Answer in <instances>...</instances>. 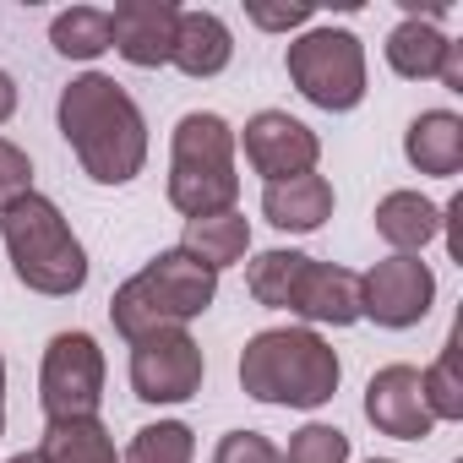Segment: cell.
Segmentation results:
<instances>
[{"label": "cell", "mask_w": 463, "mask_h": 463, "mask_svg": "<svg viewBox=\"0 0 463 463\" xmlns=\"http://www.w3.org/2000/svg\"><path fill=\"white\" fill-rule=\"evenodd\" d=\"M441 207L420 191H387L376 202V235L398 251V257H420V246H430L441 235Z\"/></svg>", "instance_id": "e0dca14e"}, {"label": "cell", "mask_w": 463, "mask_h": 463, "mask_svg": "<svg viewBox=\"0 0 463 463\" xmlns=\"http://www.w3.org/2000/svg\"><path fill=\"white\" fill-rule=\"evenodd\" d=\"M306 268H311L306 251H284V246H279V251H262V257L246 268V289H251L257 306H268V311H289V300H295Z\"/></svg>", "instance_id": "44dd1931"}, {"label": "cell", "mask_w": 463, "mask_h": 463, "mask_svg": "<svg viewBox=\"0 0 463 463\" xmlns=\"http://www.w3.org/2000/svg\"><path fill=\"white\" fill-rule=\"evenodd\" d=\"M50 44L66 61H99L109 50V12L99 6H71L50 23Z\"/></svg>", "instance_id": "7402d4cb"}, {"label": "cell", "mask_w": 463, "mask_h": 463, "mask_svg": "<svg viewBox=\"0 0 463 463\" xmlns=\"http://www.w3.org/2000/svg\"><path fill=\"white\" fill-rule=\"evenodd\" d=\"M229 61H235V33H229V23H223L218 12H180L169 66H180L185 77L207 82V77H218Z\"/></svg>", "instance_id": "5bb4252c"}, {"label": "cell", "mask_w": 463, "mask_h": 463, "mask_svg": "<svg viewBox=\"0 0 463 463\" xmlns=\"http://www.w3.org/2000/svg\"><path fill=\"white\" fill-rule=\"evenodd\" d=\"M180 251H185V257H196L202 268L223 273V268L246 262V251H251V223H246V213H213V218H185Z\"/></svg>", "instance_id": "d6986e66"}, {"label": "cell", "mask_w": 463, "mask_h": 463, "mask_svg": "<svg viewBox=\"0 0 463 463\" xmlns=\"http://www.w3.org/2000/svg\"><path fill=\"white\" fill-rule=\"evenodd\" d=\"M196 458V436L191 425L180 420H158V425H142L131 436V447L120 452V463H191Z\"/></svg>", "instance_id": "cb8c5ba5"}, {"label": "cell", "mask_w": 463, "mask_h": 463, "mask_svg": "<svg viewBox=\"0 0 463 463\" xmlns=\"http://www.w3.org/2000/svg\"><path fill=\"white\" fill-rule=\"evenodd\" d=\"M262 218L284 235H311L333 218V185L322 175H295V180H273L262 185Z\"/></svg>", "instance_id": "9a60e30c"}, {"label": "cell", "mask_w": 463, "mask_h": 463, "mask_svg": "<svg viewBox=\"0 0 463 463\" xmlns=\"http://www.w3.org/2000/svg\"><path fill=\"white\" fill-rule=\"evenodd\" d=\"M0 241H6V257H12V273L33 289V295H50V300H66L88 284V251L82 241L71 235L66 213L28 191L17 196L12 207H0Z\"/></svg>", "instance_id": "3957f363"}, {"label": "cell", "mask_w": 463, "mask_h": 463, "mask_svg": "<svg viewBox=\"0 0 463 463\" xmlns=\"http://www.w3.org/2000/svg\"><path fill=\"white\" fill-rule=\"evenodd\" d=\"M39 463H120V452L99 420H50L39 441Z\"/></svg>", "instance_id": "ffe728a7"}, {"label": "cell", "mask_w": 463, "mask_h": 463, "mask_svg": "<svg viewBox=\"0 0 463 463\" xmlns=\"http://www.w3.org/2000/svg\"><path fill=\"white\" fill-rule=\"evenodd\" d=\"M284 463H349V436L338 430V425H300L295 436H289V452H284Z\"/></svg>", "instance_id": "d4e9b609"}, {"label": "cell", "mask_w": 463, "mask_h": 463, "mask_svg": "<svg viewBox=\"0 0 463 463\" xmlns=\"http://www.w3.org/2000/svg\"><path fill=\"white\" fill-rule=\"evenodd\" d=\"M17 115V82L6 77V71H0V126H6Z\"/></svg>", "instance_id": "f546056e"}, {"label": "cell", "mask_w": 463, "mask_h": 463, "mask_svg": "<svg viewBox=\"0 0 463 463\" xmlns=\"http://www.w3.org/2000/svg\"><path fill=\"white\" fill-rule=\"evenodd\" d=\"M447 93H463V44H452V55H447V66H441V77H436Z\"/></svg>", "instance_id": "f1b7e54d"}, {"label": "cell", "mask_w": 463, "mask_h": 463, "mask_svg": "<svg viewBox=\"0 0 463 463\" xmlns=\"http://www.w3.org/2000/svg\"><path fill=\"white\" fill-rule=\"evenodd\" d=\"M6 463H39V452H17V458H6Z\"/></svg>", "instance_id": "1f68e13d"}, {"label": "cell", "mask_w": 463, "mask_h": 463, "mask_svg": "<svg viewBox=\"0 0 463 463\" xmlns=\"http://www.w3.org/2000/svg\"><path fill=\"white\" fill-rule=\"evenodd\" d=\"M436 306V273L420 257H382L371 273H360V317H371L376 327H420Z\"/></svg>", "instance_id": "9c48e42d"}, {"label": "cell", "mask_w": 463, "mask_h": 463, "mask_svg": "<svg viewBox=\"0 0 463 463\" xmlns=\"http://www.w3.org/2000/svg\"><path fill=\"white\" fill-rule=\"evenodd\" d=\"M371 463H392V458H371Z\"/></svg>", "instance_id": "d6a6232c"}, {"label": "cell", "mask_w": 463, "mask_h": 463, "mask_svg": "<svg viewBox=\"0 0 463 463\" xmlns=\"http://www.w3.org/2000/svg\"><path fill=\"white\" fill-rule=\"evenodd\" d=\"M289 311L306 317L311 327H349V322H360V273L311 257V268H306Z\"/></svg>", "instance_id": "4fadbf2b"}, {"label": "cell", "mask_w": 463, "mask_h": 463, "mask_svg": "<svg viewBox=\"0 0 463 463\" xmlns=\"http://www.w3.org/2000/svg\"><path fill=\"white\" fill-rule=\"evenodd\" d=\"M0 436H6V354H0Z\"/></svg>", "instance_id": "4dcf8cb0"}, {"label": "cell", "mask_w": 463, "mask_h": 463, "mask_svg": "<svg viewBox=\"0 0 463 463\" xmlns=\"http://www.w3.org/2000/svg\"><path fill=\"white\" fill-rule=\"evenodd\" d=\"M207 360L185 327H158L131 338V392L142 403H185L202 392Z\"/></svg>", "instance_id": "ba28073f"}, {"label": "cell", "mask_w": 463, "mask_h": 463, "mask_svg": "<svg viewBox=\"0 0 463 463\" xmlns=\"http://www.w3.org/2000/svg\"><path fill=\"white\" fill-rule=\"evenodd\" d=\"M61 137L71 142L77 164L88 180L99 185H131L147 164V120L137 109V99L104 77V71H82L66 82L61 93Z\"/></svg>", "instance_id": "6da1fadb"}, {"label": "cell", "mask_w": 463, "mask_h": 463, "mask_svg": "<svg viewBox=\"0 0 463 463\" xmlns=\"http://www.w3.org/2000/svg\"><path fill=\"white\" fill-rule=\"evenodd\" d=\"M403 158L420 169V175H436V180H452L463 169V120L452 109H425L409 120L403 131Z\"/></svg>", "instance_id": "2e32d148"}, {"label": "cell", "mask_w": 463, "mask_h": 463, "mask_svg": "<svg viewBox=\"0 0 463 463\" xmlns=\"http://www.w3.org/2000/svg\"><path fill=\"white\" fill-rule=\"evenodd\" d=\"M289 82L327 115H349L365 99V44L349 28H306L289 39Z\"/></svg>", "instance_id": "8992f818"}, {"label": "cell", "mask_w": 463, "mask_h": 463, "mask_svg": "<svg viewBox=\"0 0 463 463\" xmlns=\"http://www.w3.org/2000/svg\"><path fill=\"white\" fill-rule=\"evenodd\" d=\"M28 191H33V164H28V153H23L17 142L0 137V207H12V202L28 196Z\"/></svg>", "instance_id": "4316f807"}, {"label": "cell", "mask_w": 463, "mask_h": 463, "mask_svg": "<svg viewBox=\"0 0 463 463\" xmlns=\"http://www.w3.org/2000/svg\"><path fill=\"white\" fill-rule=\"evenodd\" d=\"M365 420H371L382 436L425 441V436L436 430V420H430V409H425L420 371H414V365H382V371L365 382Z\"/></svg>", "instance_id": "7c38bea8"}, {"label": "cell", "mask_w": 463, "mask_h": 463, "mask_svg": "<svg viewBox=\"0 0 463 463\" xmlns=\"http://www.w3.org/2000/svg\"><path fill=\"white\" fill-rule=\"evenodd\" d=\"M175 23H180V6H169V0H120L109 12V50L142 71L169 66Z\"/></svg>", "instance_id": "8fae6325"}, {"label": "cell", "mask_w": 463, "mask_h": 463, "mask_svg": "<svg viewBox=\"0 0 463 463\" xmlns=\"http://www.w3.org/2000/svg\"><path fill=\"white\" fill-rule=\"evenodd\" d=\"M213 463H284V452L262 436V430H229L213 447Z\"/></svg>", "instance_id": "484cf974"}, {"label": "cell", "mask_w": 463, "mask_h": 463, "mask_svg": "<svg viewBox=\"0 0 463 463\" xmlns=\"http://www.w3.org/2000/svg\"><path fill=\"white\" fill-rule=\"evenodd\" d=\"M213 300H218V273L202 268L196 257H185V251L175 246V251H158L142 273H131V279L115 289L109 322H115V333L131 344V338H142V333L196 322Z\"/></svg>", "instance_id": "277c9868"}, {"label": "cell", "mask_w": 463, "mask_h": 463, "mask_svg": "<svg viewBox=\"0 0 463 463\" xmlns=\"http://www.w3.org/2000/svg\"><path fill=\"white\" fill-rule=\"evenodd\" d=\"M447 55H452V39L436 28V17H403V23L387 33V66H392L398 77H409V82L441 77Z\"/></svg>", "instance_id": "ac0fdd59"}, {"label": "cell", "mask_w": 463, "mask_h": 463, "mask_svg": "<svg viewBox=\"0 0 463 463\" xmlns=\"http://www.w3.org/2000/svg\"><path fill=\"white\" fill-rule=\"evenodd\" d=\"M246 17L257 28H268V33H289V28H306L317 12L311 6H246Z\"/></svg>", "instance_id": "83f0119b"}, {"label": "cell", "mask_w": 463, "mask_h": 463, "mask_svg": "<svg viewBox=\"0 0 463 463\" xmlns=\"http://www.w3.org/2000/svg\"><path fill=\"white\" fill-rule=\"evenodd\" d=\"M104 398V349L93 333H55L39 365L44 420H99Z\"/></svg>", "instance_id": "52a82bcc"}, {"label": "cell", "mask_w": 463, "mask_h": 463, "mask_svg": "<svg viewBox=\"0 0 463 463\" xmlns=\"http://www.w3.org/2000/svg\"><path fill=\"white\" fill-rule=\"evenodd\" d=\"M344 382L338 349L317 327H268L241 349V387L257 403L322 409Z\"/></svg>", "instance_id": "7a4b0ae2"}, {"label": "cell", "mask_w": 463, "mask_h": 463, "mask_svg": "<svg viewBox=\"0 0 463 463\" xmlns=\"http://www.w3.org/2000/svg\"><path fill=\"white\" fill-rule=\"evenodd\" d=\"M235 147H246V164L273 185V180H295V175H317L322 142L306 120L284 115V109H262L246 120V131L235 137Z\"/></svg>", "instance_id": "30bf717a"}, {"label": "cell", "mask_w": 463, "mask_h": 463, "mask_svg": "<svg viewBox=\"0 0 463 463\" xmlns=\"http://www.w3.org/2000/svg\"><path fill=\"white\" fill-rule=\"evenodd\" d=\"M169 202L185 218L235 213L241 175H235V131L213 109H191L175 120L169 137Z\"/></svg>", "instance_id": "5b68a950"}, {"label": "cell", "mask_w": 463, "mask_h": 463, "mask_svg": "<svg viewBox=\"0 0 463 463\" xmlns=\"http://www.w3.org/2000/svg\"><path fill=\"white\" fill-rule=\"evenodd\" d=\"M420 392H425V409L430 420H463V382H458V327L447 333L441 354L420 371Z\"/></svg>", "instance_id": "603a6c76"}]
</instances>
